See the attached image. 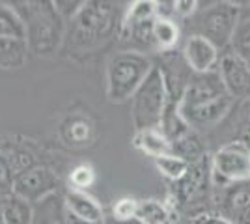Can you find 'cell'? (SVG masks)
<instances>
[{"instance_id":"6da1fadb","label":"cell","mask_w":250,"mask_h":224,"mask_svg":"<svg viewBox=\"0 0 250 224\" xmlns=\"http://www.w3.org/2000/svg\"><path fill=\"white\" fill-rule=\"evenodd\" d=\"M233 99L228 96L219 71L192 73L179 101V114L188 127L204 129L219 123L231 108Z\"/></svg>"},{"instance_id":"7a4b0ae2","label":"cell","mask_w":250,"mask_h":224,"mask_svg":"<svg viewBox=\"0 0 250 224\" xmlns=\"http://www.w3.org/2000/svg\"><path fill=\"white\" fill-rule=\"evenodd\" d=\"M19 6H22L21 10L13 8L19 11L24 22L28 51L38 56L52 54L60 47L65 32L63 17L54 2H21Z\"/></svg>"},{"instance_id":"3957f363","label":"cell","mask_w":250,"mask_h":224,"mask_svg":"<svg viewBox=\"0 0 250 224\" xmlns=\"http://www.w3.org/2000/svg\"><path fill=\"white\" fill-rule=\"evenodd\" d=\"M155 65L140 51L116 53L106 65V97L110 103L131 101Z\"/></svg>"},{"instance_id":"277c9868","label":"cell","mask_w":250,"mask_h":224,"mask_svg":"<svg viewBox=\"0 0 250 224\" xmlns=\"http://www.w3.org/2000/svg\"><path fill=\"white\" fill-rule=\"evenodd\" d=\"M168 107V92L163 71L153 67L142 86L131 97V118L136 133L146 129H159Z\"/></svg>"},{"instance_id":"5b68a950","label":"cell","mask_w":250,"mask_h":224,"mask_svg":"<svg viewBox=\"0 0 250 224\" xmlns=\"http://www.w3.org/2000/svg\"><path fill=\"white\" fill-rule=\"evenodd\" d=\"M73 43L90 49L108 40L118 26V10L112 2H84L73 19Z\"/></svg>"},{"instance_id":"8992f818","label":"cell","mask_w":250,"mask_h":224,"mask_svg":"<svg viewBox=\"0 0 250 224\" xmlns=\"http://www.w3.org/2000/svg\"><path fill=\"white\" fill-rule=\"evenodd\" d=\"M241 21V4L213 2L206 10L196 11V36L206 38L220 53L229 49L233 32Z\"/></svg>"},{"instance_id":"52a82bcc","label":"cell","mask_w":250,"mask_h":224,"mask_svg":"<svg viewBox=\"0 0 250 224\" xmlns=\"http://www.w3.org/2000/svg\"><path fill=\"white\" fill-rule=\"evenodd\" d=\"M213 187L250 182V146L243 140H233L217 149L211 157Z\"/></svg>"},{"instance_id":"ba28073f","label":"cell","mask_w":250,"mask_h":224,"mask_svg":"<svg viewBox=\"0 0 250 224\" xmlns=\"http://www.w3.org/2000/svg\"><path fill=\"white\" fill-rule=\"evenodd\" d=\"M58 178L47 166H32L13 180V194L28 204H38L49 194L58 192Z\"/></svg>"},{"instance_id":"9c48e42d","label":"cell","mask_w":250,"mask_h":224,"mask_svg":"<svg viewBox=\"0 0 250 224\" xmlns=\"http://www.w3.org/2000/svg\"><path fill=\"white\" fill-rule=\"evenodd\" d=\"M213 196L217 213L231 224H250V182L215 187Z\"/></svg>"},{"instance_id":"30bf717a","label":"cell","mask_w":250,"mask_h":224,"mask_svg":"<svg viewBox=\"0 0 250 224\" xmlns=\"http://www.w3.org/2000/svg\"><path fill=\"white\" fill-rule=\"evenodd\" d=\"M211 182V161H208V155L204 159L190 163L187 174L174 183V200H177V205H190L200 204L198 200L206 196Z\"/></svg>"},{"instance_id":"8fae6325","label":"cell","mask_w":250,"mask_h":224,"mask_svg":"<svg viewBox=\"0 0 250 224\" xmlns=\"http://www.w3.org/2000/svg\"><path fill=\"white\" fill-rule=\"evenodd\" d=\"M217 71L231 99H250V69L245 60L226 51L220 54Z\"/></svg>"},{"instance_id":"7c38bea8","label":"cell","mask_w":250,"mask_h":224,"mask_svg":"<svg viewBox=\"0 0 250 224\" xmlns=\"http://www.w3.org/2000/svg\"><path fill=\"white\" fill-rule=\"evenodd\" d=\"M181 56L192 73H209V71L217 69L220 60V51L213 43H209L206 38L190 34L183 45Z\"/></svg>"},{"instance_id":"4fadbf2b","label":"cell","mask_w":250,"mask_h":224,"mask_svg":"<svg viewBox=\"0 0 250 224\" xmlns=\"http://www.w3.org/2000/svg\"><path fill=\"white\" fill-rule=\"evenodd\" d=\"M63 204H65V209L69 213H73L75 217H79L83 221H88V223L94 224L103 223L104 209L101 207V204L88 192L67 189L63 192Z\"/></svg>"},{"instance_id":"5bb4252c","label":"cell","mask_w":250,"mask_h":224,"mask_svg":"<svg viewBox=\"0 0 250 224\" xmlns=\"http://www.w3.org/2000/svg\"><path fill=\"white\" fill-rule=\"evenodd\" d=\"M32 224H65L63 192H54L32 205Z\"/></svg>"},{"instance_id":"9a60e30c","label":"cell","mask_w":250,"mask_h":224,"mask_svg":"<svg viewBox=\"0 0 250 224\" xmlns=\"http://www.w3.org/2000/svg\"><path fill=\"white\" fill-rule=\"evenodd\" d=\"M140 224H174L177 221L176 209L161 200H142L138 204V215Z\"/></svg>"},{"instance_id":"2e32d148","label":"cell","mask_w":250,"mask_h":224,"mask_svg":"<svg viewBox=\"0 0 250 224\" xmlns=\"http://www.w3.org/2000/svg\"><path fill=\"white\" fill-rule=\"evenodd\" d=\"M135 146L149 157H163L172 153V144L161 129H146L135 135Z\"/></svg>"},{"instance_id":"e0dca14e","label":"cell","mask_w":250,"mask_h":224,"mask_svg":"<svg viewBox=\"0 0 250 224\" xmlns=\"http://www.w3.org/2000/svg\"><path fill=\"white\" fill-rule=\"evenodd\" d=\"M28 53L24 40L0 38V69H21L28 60Z\"/></svg>"},{"instance_id":"ac0fdd59","label":"cell","mask_w":250,"mask_h":224,"mask_svg":"<svg viewBox=\"0 0 250 224\" xmlns=\"http://www.w3.org/2000/svg\"><path fill=\"white\" fill-rule=\"evenodd\" d=\"M179 24L176 19H155L153 24V47L161 53H172L179 41Z\"/></svg>"},{"instance_id":"d6986e66","label":"cell","mask_w":250,"mask_h":224,"mask_svg":"<svg viewBox=\"0 0 250 224\" xmlns=\"http://www.w3.org/2000/svg\"><path fill=\"white\" fill-rule=\"evenodd\" d=\"M0 38L8 40H24L26 41V28L19 11L13 4L0 2Z\"/></svg>"},{"instance_id":"ffe728a7","label":"cell","mask_w":250,"mask_h":224,"mask_svg":"<svg viewBox=\"0 0 250 224\" xmlns=\"http://www.w3.org/2000/svg\"><path fill=\"white\" fill-rule=\"evenodd\" d=\"M4 224H32V204L24 202L13 192L4 196Z\"/></svg>"},{"instance_id":"44dd1931","label":"cell","mask_w":250,"mask_h":224,"mask_svg":"<svg viewBox=\"0 0 250 224\" xmlns=\"http://www.w3.org/2000/svg\"><path fill=\"white\" fill-rule=\"evenodd\" d=\"M172 153L177 155V157H181V159H185L188 164L206 157L204 146H202V142H200V139L196 137L194 131H188L187 135H183L176 142H172Z\"/></svg>"},{"instance_id":"7402d4cb","label":"cell","mask_w":250,"mask_h":224,"mask_svg":"<svg viewBox=\"0 0 250 224\" xmlns=\"http://www.w3.org/2000/svg\"><path fill=\"white\" fill-rule=\"evenodd\" d=\"M155 161V168L161 172L163 178H167L168 182L176 183L179 182L188 170V163L181 157H177L174 153L170 155H163V157H157Z\"/></svg>"},{"instance_id":"603a6c76","label":"cell","mask_w":250,"mask_h":224,"mask_svg":"<svg viewBox=\"0 0 250 224\" xmlns=\"http://www.w3.org/2000/svg\"><path fill=\"white\" fill-rule=\"evenodd\" d=\"M228 51L235 56H239L241 60L250 58V19H241L239 21Z\"/></svg>"},{"instance_id":"cb8c5ba5","label":"cell","mask_w":250,"mask_h":224,"mask_svg":"<svg viewBox=\"0 0 250 224\" xmlns=\"http://www.w3.org/2000/svg\"><path fill=\"white\" fill-rule=\"evenodd\" d=\"M155 19V2L151 0H138L133 2L127 10V15L122 22L129 24V22H142V21H151Z\"/></svg>"},{"instance_id":"d4e9b609","label":"cell","mask_w":250,"mask_h":224,"mask_svg":"<svg viewBox=\"0 0 250 224\" xmlns=\"http://www.w3.org/2000/svg\"><path fill=\"white\" fill-rule=\"evenodd\" d=\"M69 183H71L69 189L88 192V187H92L95 183V170L90 164H79V166L73 168V172H71Z\"/></svg>"},{"instance_id":"484cf974","label":"cell","mask_w":250,"mask_h":224,"mask_svg":"<svg viewBox=\"0 0 250 224\" xmlns=\"http://www.w3.org/2000/svg\"><path fill=\"white\" fill-rule=\"evenodd\" d=\"M138 200L135 198H122V200H118V202L112 205V209H110V213L118 217V219H125V221H129V219H136V215H138Z\"/></svg>"},{"instance_id":"4316f807","label":"cell","mask_w":250,"mask_h":224,"mask_svg":"<svg viewBox=\"0 0 250 224\" xmlns=\"http://www.w3.org/2000/svg\"><path fill=\"white\" fill-rule=\"evenodd\" d=\"M13 174H11L4 155L0 153V196H8L13 192Z\"/></svg>"},{"instance_id":"83f0119b","label":"cell","mask_w":250,"mask_h":224,"mask_svg":"<svg viewBox=\"0 0 250 224\" xmlns=\"http://www.w3.org/2000/svg\"><path fill=\"white\" fill-rule=\"evenodd\" d=\"M190 224H231L228 219H224L222 215H219L217 211L215 213H208V211H202V213H196L190 217Z\"/></svg>"},{"instance_id":"f1b7e54d","label":"cell","mask_w":250,"mask_h":224,"mask_svg":"<svg viewBox=\"0 0 250 224\" xmlns=\"http://www.w3.org/2000/svg\"><path fill=\"white\" fill-rule=\"evenodd\" d=\"M176 17V0L155 2V19H174Z\"/></svg>"},{"instance_id":"f546056e","label":"cell","mask_w":250,"mask_h":224,"mask_svg":"<svg viewBox=\"0 0 250 224\" xmlns=\"http://www.w3.org/2000/svg\"><path fill=\"white\" fill-rule=\"evenodd\" d=\"M198 6L200 2H196V0H176V15H179V17H192L200 10Z\"/></svg>"},{"instance_id":"4dcf8cb0","label":"cell","mask_w":250,"mask_h":224,"mask_svg":"<svg viewBox=\"0 0 250 224\" xmlns=\"http://www.w3.org/2000/svg\"><path fill=\"white\" fill-rule=\"evenodd\" d=\"M101 224H140V223H138V219H129V221H125V219H118V217H114V215L108 211V213H104L103 223Z\"/></svg>"},{"instance_id":"1f68e13d","label":"cell","mask_w":250,"mask_h":224,"mask_svg":"<svg viewBox=\"0 0 250 224\" xmlns=\"http://www.w3.org/2000/svg\"><path fill=\"white\" fill-rule=\"evenodd\" d=\"M65 224H94V223H88V221H83V219L75 217L73 213H69V211L65 209Z\"/></svg>"},{"instance_id":"d6a6232c","label":"cell","mask_w":250,"mask_h":224,"mask_svg":"<svg viewBox=\"0 0 250 224\" xmlns=\"http://www.w3.org/2000/svg\"><path fill=\"white\" fill-rule=\"evenodd\" d=\"M241 19H250V4L249 8H241Z\"/></svg>"},{"instance_id":"836d02e7","label":"cell","mask_w":250,"mask_h":224,"mask_svg":"<svg viewBox=\"0 0 250 224\" xmlns=\"http://www.w3.org/2000/svg\"><path fill=\"white\" fill-rule=\"evenodd\" d=\"M2 213H4V196H0V224H4V217H2Z\"/></svg>"},{"instance_id":"e575fe53","label":"cell","mask_w":250,"mask_h":224,"mask_svg":"<svg viewBox=\"0 0 250 224\" xmlns=\"http://www.w3.org/2000/svg\"><path fill=\"white\" fill-rule=\"evenodd\" d=\"M245 62H247V65H249V69H250V58L249 60H245Z\"/></svg>"}]
</instances>
